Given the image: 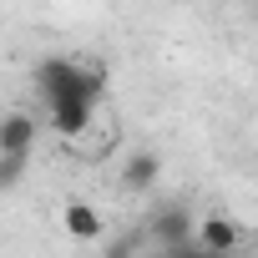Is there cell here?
Returning a JSON list of instances; mask_svg holds the SVG:
<instances>
[{
  "label": "cell",
  "instance_id": "obj_1",
  "mask_svg": "<svg viewBox=\"0 0 258 258\" xmlns=\"http://www.w3.org/2000/svg\"><path fill=\"white\" fill-rule=\"evenodd\" d=\"M36 91H41V101H56V96H71V91L101 96V91H106V76H101V66L76 61V56H41V66H36Z\"/></svg>",
  "mask_w": 258,
  "mask_h": 258
},
{
  "label": "cell",
  "instance_id": "obj_2",
  "mask_svg": "<svg viewBox=\"0 0 258 258\" xmlns=\"http://www.w3.org/2000/svg\"><path fill=\"white\" fill-rule=\"evenodd\" d=\"M147 238L162 248V258H182V253H203L198 243V218L187 203H162L147 218Z\"/></svg>",
  "mask_w": 258,
  "mask_h": 258
},
{
  "label": "cell",
  "instance_id": "obj_3",
  "mask_svg": "<svg viewBox=\"0 0 258 258\" xmlns=\"http://www.w3.org/2000/svg\"><path fill=\"white\" fill-rule=\"evenodd\" d=\"M101 96H86V91H71V96H56L46 101V121L56 126L61 137H81L86 126H91V111H96Z\"/></svg>",
  "mask_w": 258,
  "mask_h": 258
},
{
  "label": "cell",
  "instance_id": "obj_4",
  "mask_svg": "<svg viewBox=\"0 0 258 258\" xmlns=\"http://www.w3.org/2000/svg\"><path fill=\"white\" fill-rule=\"evenodd\" d=\"M36 137H41V121L31 111H11L0 121V152H36Z\"/></svg>",
  "mask_w": 258,
  "mask_h": 258
},
{
  "label": "cell",
  "instance_id": "obj_5",
  "mask_svg": "<svg viewBox=\"0 0 258 258\" xmlns=\"http://www.w3.org/2000/svg\"><path fill=\"white\" fill-rule=\"evenodd\" d=\"M198 243H203V253H233V248H243V228L233 218H203Z\"/></svg>",
  "mask_w": 258,
  "mask_h": 258
},
{
  "label": "cell",
  "instance_id": "obj_6",
  "mask_svg": "<svg viewBox=\"0 0 258 258\" xmlns=\"http://www.w3.org/2000/svg\"><path fill=\"white\" fill-rule=\"evenodd\" d=\"M157 177H162V157H157V152H147V147H142V152H132V157L121 162V187H126V192H147Z\"/></svg>",
  "mask_w": 258,
  "mask_h": 258
},
{
  "label": "cell",
  "instance_id": "obj_7",
  "mask_svg": "<svg viewBox=\"0 0 258 258\" xmlns=\"http://www.w3.org/2000/svg\"><path fill=\"white\" fill-rule=\"evenodd\" d=\"M61 228H66L71 238L91 243V238H101V213H96L91 203H66V208H61Z\"/></svg>",
  "mask_w": 258,
  "mask_h": 258
},
{
  "label": "cell",
  "instance_id": "obj_8",
  "mask_svg": "<svg viewBox=\"0 0 258 258\" xmlns=\"http://www.w3.org/2000/svg\"><path fill=\"white\" fill-rule=\"evenodd\" d=\"M26 167H31V152H0V187H21V177H26Z\"/></svg>",
  "mask_w": 258,
  "mask_h": 258
}]
</instances>
